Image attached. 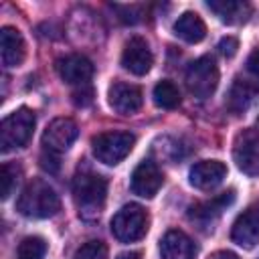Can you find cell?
Listing matches in <instances>:
<instances>
[{
    "mask_svg": "<svg viewBox=\"0 0 259 259\" xmlns=\"http://www.w3.org/2000/svg\"><path fill=\"white\" fill-rule=\"evenodd\" d=\"M73 196L79 208V217L85 221L97 219L103 210L107 196V180L97 172L83 168L75 174L73 180Z\"/></svg>",
    "mask_w": 259,
    "mask_h": 259,
    "instance_id": "obj_1",
    "label": "cell"
},
{
    "mask_svg": "<svg viewBox=\"0 0 259 259\" xmlns=\"http://www.w3.org/2000/svg\"><path fill=\"white\" fill-rule=\"evenodd\" d=\"M59 208H61L59 194L49 182L38 180V178L30 180L22 188L16 200V210L28 219H49V217H55Z\"/></svg>",
    "mask_w": 259,
    "mask_h": 259,
    "instance_id": "obj_2",
    "label": "cell"
},
{
    "mask_svg": "<svg viewBox=\"0 0 259 259\" xmlns=\"http://www.w3.org/2000/svg\"><path fill=\"white\" fill-rule=\"evenodd\" d=\"M34 123L36 117L28 107H20L6 115L0 123V150L6 154L10 150L26 146L34 132Z\"/></svg>",
    "mask_w": 259,
    "mask_h": 259,
    "instance_id": "obj_3",
    "label": "cell"
},
{
    "mask_svg": "<svg viewBox=\"0 0 259 259\" xmlns=\"http://www.w3.org/2000/svg\"><path fill=\"white\" fill-rule=\"evenodd\" d=\"M148 231V212L144 206L130 202L123 204L111 219V233L121 243L140 241Z\"/></svg>",
    "mask_w": 259,
    "mask_h": 259,
    "instance_id": "obj_4",
    "label": "cell"
},
{
    "mask_svg": "<svg viewBox=\"0 0 259 259\" xmlns=\"http://www.w3.org/2000/svg\"><path fill=\"white\" fill-rule=\"evenodd\" d=\"M134 144H136V136L130 132H103L91 140L93 156L107 166L119 164L132 152Z\"/></svg>",
    "mask_w": 259,
    "mask_h": 259,
    "instance_id": "obj_5",
    "label": "cell"
},
{
    "mask_svg": "<svg viewBox=\"0 0 259 259\" xmlns=\"http://www.w3.org/2000/svg\"><path fill=\"white\" fill-rule=\"evenodd\" d=\"M184 81H186L188 91L194 97H198V99L210 97L219 85V67H217L214 59L198 57L196 61H192L186 69Z\"/></svg>",
    "mask_w": 259,
    "mask_h": 259,
    "instance_id": "obj_6",
    "label": "cell"
},
{
    "mask_svg": "<svg viewBox=\"0 0 259 259\" xmlns=\"http://www.w3.org/2000/svg\"><path fill=\"white\" fill-rule=\"evenodd\" d=\"M233 158L241 172L249 176L259 174V130L247 127L235 138Z\"/></svg>",
    "mask_w": 259,
    "mask_h": 259,
    "instance_id": "obj_7",
    "label": "cell"
},
{
    "mask_svg": "<svg viewBox=\"0 0 259 259\" xmlns=\"http://www.w3.org/2000/svg\"><path fill=\"white\" fill-rule=\"evenodd\" d=\"M77 136H79L77 123L71 117H57L42 132V148L45 152L59 156L73 146Z\"/></svg>",
    "mask_w": 259,
    "mask_h": 259,
    "instance_id": "obj_8",
    "label": "cell"
},
{
    "mask_svg": "<svg viewBox=\"0 0 259 259\" xmlns=\"http://www.w3.org/2000/svg\"><path fill=\"white\" fill-rule=\"evenodd\" d=\"M231 239L243 247V249H253L259 245V206H249L243 210L231 229Z\"/></svg>",
    "mask_w": 259,
    "mask_h": 259,
    "instance_id": "obj_9",
    "label": "cell"
},
{
    "mask_svg": "<svg viewBox=\"0 0 259 259\" xmlns=\"http://www.w3.org/2000/svg\"><path fill=\"white\" fill-rule=\"evenodd\" d=\"M107 101L113 107V111H117L121 115H130L142 107L144 95L138 85H132L125 81H115L107 91Z\"/></svg>",
    "mask_w": 259,
    "mask_h": 259,
    "instance_id": "obj_10",
    "label": "cell"
},
{
    "mask_svg": "<svg viewBox=\"0 0 259 259\" xmlns=\"http://www.w3.org/2000/svg\"><path fill=\"white\" fill-rule=\"evenodd\" d=\"M154 57L152 51L148 47V42L142 36H132L121 53V65L123 69H127L134 75H146L152 69Z\"/></svg>",
    "mask_w": 259,
    "mask_h": 259,
    "instance_id": "obj_11",
    "label": "cell"
},
{
    "mask_svg": "<svg viewBox=\"0 0 259 259\" xmlns=\"http://www.w3.org/2000/svg\"><path fill=\"white\" fill-rule=\"evenodd\" d=\"M162 182H164L162 172L152 160L140 162L132 172V190H134V194H138L142 198L156 196Z\"/></svg>",
    "mask_w": 259,
    "mask_h": 259,
    "instance_id": "obj_12",
    "label": "cell"
},
{
    "mask_svg": "<svg viewBox=\"0 0 259 259\" xmlns=\"http://www.w3.org/2000/svg\"><path fill=\"white\" fill-rule=\"evenodd\" d=\"M57 71L65 83L87 85V81L93 77V63L85 55L73 53L57 61Z\"/></svg>",
    "mask_w": 259,
    "mask_h": 259,
    "instance_id": "obj_13",
    "label": "cell"
},
{
    "mask_svg": "<svg viewBox=\"0 0 259 259\" xmlns=\"http://www.w3.org/2000/svg\"><path fill=\"white\" fill-rule=\"evenodd\" d=\"M227 176V166L219 160H202L190 168V184L198 190H212L217 188Z\"/></svg>",
    "mask_w": 259,
    "mask_h": 259,
    "instance_id": "obj_14",
    "label": "cell"
},
{
    "mask_svg": "<svg viewBox=\"0 0 259 259\" xmlns=\"http://www.w3.org/2000/svg\"><path fill=\"white\" fill-rule=\"evenodd\" d=\"M233 200H235V190L231 188V190H227V192L214 196L212 200L194 204V206L190 208L188 217H190V221L198 223L200 227H208V229H212V223L221 217V212H223Z\"/></svg>",
    "mask_w": 259,
    "mask_h": 259,
    "instance_id": "obj_15",
    "label": "cell"
},
{
    "mask_svg": "<svg viewBox=\"0 0 259 259\" xmlns=\"http://www.w3.org/2000/svg\"><path fill=\"white\" fill-rule=\"evenodd\" d=\"M0 57L4 67H20L26 57L24 38L14 26H4L0 30Z\"/></svg>",
    "mask_w": 259,
    "mask_h": 259,
    "instance_id": "obj_16",
    "label": "cell"
},
{
    "mask_svg": "<svg viewBox=\"0 0 259 259\" xmlns=\"http://www.w3.org/2000/svg\"><path fill=\"white\" fill-rule=\"evenodd\" d=\"M160 253H162V259H194L196 245L186 233L172 229L162 237Z\"/></svg>",
    "mask_w": 259,
    "mask_h": 259,
    "instance_id": "obj_17",
    "label": "cell"
},
{
    "mask_svg": "<svg viewBox=\"0 0 259 259\" xmlns=\"http://www.w3.org/2000/svg\"><path fill=\"white\" fill-rule=\"evenodd\" d=\"M259 97V83L247 79H235L227 93V107L233 113L247 111Z\"/></svg>",
    "mask_w": 259,
    "mask_h": 259,
    "instance_id": "obj_18",
    "label": "cell"
},
{
    "mask_svg": "<svg viewBox=\"0 0 259 259\" xmlns=\"http://www.w3.org/2000/svg\"><path fill=\"white\" fill-rule=\"evenodd\" d=\"M206 6L227 24H241L251 16V4L241 0H208Z\"/></svg>",
    "mask_w": 259,
    "mask_h": 259,
    "instance_id": "obj_19",
    "label": "cell"
},
{
    "mask_svg": "<svg viewBox=\"0 0 259 259\" xmlns=\"http://www.w3.org/2000/svg\"><path fill=\"white\" fill-rule=\"evenodd\" d=\"M174 34L180 36L182 40L194 45V42H200L206 36V24L196 12L188 10V12L180 14L178 20L174 22Z\"/></svg>",
    "mask_w": 259,
    "mask_h": 259,
    "instance_id": "obj_20",
    "label": "cell"
},
{
    "mask_svg": "<svg viewBox=\"0 0 259 259\" xmlns=\"http://www.w3.org/2000/svg\"><path fill=\"white\" fill-rule=\"evenodd\" d=\"M154 103L158 107H162V109L178 107L180 105V91H178V87L172 81H168V79L156 83V87H154Z\"/></svg>",
    "mask_w": 259,
    "mask_h": 259,
    "instance_id": "obj_21",
    "label": "cell"
},
{
    "mask_svg": "<svg viewBox=\"0 0 259 259\" xmlns=\"http://www.w3.org/2000/svg\"><path fill=\"white\" fill-rule=\"evenodd\" d=\"M18 259H45L47 255V241L42 237H24L18 243Z\"/></svg>",
    "mask_w": 259,
    "mask_h": 259,
    "instance_id": "obj_22",
    "label": "cell"
},
{
    "mask_svg": "<svg viewBox=\"0 0 259 259\" xmlns=\"http://www.w3.org/2000/svg\"><path fill=\"white\" fill-rule=\"evenodd\" d=\"M73 259H107V247L103 241H87L77 249Z\"/></svg>",
    "mask_w": 259,
    "mask_h": 259,
    "instance_id": "obj_23",
    "label": "cell"
},
{
    "mask_svg": "<svg viewBox=\"0 0 259 259\" xmlns=\"http://www.w3.org/2000/svg\"><path fill=\"white\" fill-rule=\"evenodd\" d=\"M16 168L10 166V164H2V170H0V194H2V200H6L10 194H12V188H14V182H16Z\"/></svg>",
    "mask_w": 259,
    "mask_h": 259,
    "instance_id": "obj_24",
    "label": "cell"
},
{
    "mask_svg": "<svg viewBox=\"0 0 259 259\" xmlns=\"http://www.w3.org/2000/svg\"><path fill=\"white\" fill-rule=\"evenodd\" d=\"M119 14V20L125 22V24H136L142 20V6H119L115 4L113 6Z\"/></svg>",
    "mask_w": 259,
    "mask_h": 259,
    "instance_id": "obj_25",
    "label": "cell"
},
{
    "mask_svg": "<svg viewBox=\"0 0 259 259\" xmlns=\"http://www.w3.org/2000/svg\"><path fill=\"white\" fill-rule=\"evenodd\" d=\"M93 101V89L89 85H81V89L73 91V103L79 107H85Z\"/></svg>",
    "mask_w": 259,
    "mask_h": 259,
    "instance_id": "obj_26",
    "label": "cell"
},
{
    "mask_svg": "<svg viewBox=\"0 0 259 259\" xmlns=\"http://www.w3.org/2000/svg\"><path fill=\"white\" fill-rule=\"evenodd\" d=\"M237 49H239V42H237L235 36H223V38L219 40V51H221L225 57H233V55L237 53Z\"/></svg>",
    "mask_w": 259,
    "mask_h": 259,
    "instance_id": "obj_27",
    "label": "cell"
},
{
    "mask_svg": "<svg viewBox=\"0 0 259 259\" xmlns=\"http://www.w3.org/2000/svg\"><path fill=\"white\" fill-rule=\"evenodd\" d=\"M40 166H42L47 172L55 174V172L59 170V156L49 154V152H42V156H40Z\"/></svg>",
    "mask_w": 259,
    "mask_h": 259,
    "instance_id": "obj_28",
    "label": "cell"
},
{
    "mask_svg": "<svg viewBox=\"0 0 259 259\" xmlns=\"http://www.w3.org/2000/svg\"><path fill=\"white\" fill-rule=\"evenodd\" d=\"M247 69H249L253 75L259 77V47L249 55V59H247Z\"/></svg>",
    "mask_w": 259,
    "mask_h": 259,
    "instance_id": "obj_29",
    "label": "cell"
},
{
    "mask_svg": "<svg viewBox=\"0 0 259 259\" xmlns=\"http://www.w3.org/2000/svg\"><path fill=\"white\" fill-rule=\"evenodd\" d=\"M117 259H144L140 251H125V253H119Z\"/></svg>",
    "mask_w": 259,
    "mask_h": 259,
    "instance_id": "obj_30",
    "label": "cell"
},
{
    "mask_svg": "<svg viewBox=\"0 0 259 259\" xmlns=\"http://www.w3.org/2000/svg\"><path fill=\"white\" fill-rule=\"evenodd\" d=\"M214 259H239V255L233 253V251H219V253L214 255Z\"/></svg>",
    "mask_w": 259,
    "mask_h": 259,
    "instance_id": "obj_31",
    "label": "cell"
}]
</instances>
